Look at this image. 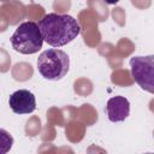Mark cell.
Masks as SVG:
<instances>
[{
  "mask_svg": "<svg viewBox=\"0 0 154 154\" xmlns=\"http://www.w3.org/2000/svg\"><path fill=\"white\" fill-rule=\"evenodd\" d=\"M43 40L52 47H63L72 42L81 34V25L70 14L48 13L40 22Z\"/></svg>",
  "mask_w": 154,
  "mask_h": 154,
  "instance_id": "cell-1",
  "label": "cell"
},
{
  "mask_svg": "<svg viewBox=\"0 0 154 154\" xmlns=\"http://www.w3.org/2000/svg\"><path fill=\"white\" fill-rule=\"evenodd\" d=\"M70 70L69 55L58 48L43 51L37 58V71L48 81H60Z\"/></svg>",
  "mask_w": 154,
  "mask_h": 154,
  "instance_id": "cell-2",
  "label": "cell"
},
{
  "mask_svg": "<svg viewBox=\"0 0 154 154\" xmlns=\"http://www.w3.org/2000/svg\"><path fill=\"white\" fill-rule=\"evenodd\" d=\"M43 36L37 23L28 20L20 23L11 36L12 48L20 54H35L42 48Z\"/></svg>",
  "mask_w": 154,
  "mask_h": 154,
  "instance_id": "cell-3",
  "label": "cell"
},
{
  "mask_svg": "<svg viewBox=\"0 0 154 154\" xmlns=\"http://www.w3.org/2000/svg\"><path fill=\"white\" fill-rule=\"evenodd\" d=\"M129 64L134 81L141 89L154 94V54L135 55Z\"/></svg>",
  "mask_w": 154,
  "mask_h": 154,
  "instance_id": "cell-4",
  "label": "cell"
},
{
  "mask_svg": "<svg viewBox=\"0 0 154 154\" xmlns=\"http://www.w3.org/2000/svg\"><path fill=\"white\" fill-rule=\"evenodd\" d=\"M8 105L13 113L29 114L36 109V97L30 90L19 89L10 95Z\"/></svg>",
  "mask_w": 154,
  "mask_h": 154,
  "instance_id": "cell-5",
  "label": "cell"
},
{
  "mask_svg": "<svg viewBox=\"0 0 154 154\" xmlns=\"http://www.w3.org/2000/svg\"><path fill=\"white\" fill-rule=\"evenodd\" d=\"M106 113L111 122H124L130 114V102L124 96H113L106 103Z\"/></svg>",
  "mask_w": 154,
  "mask_h": 154,
  "instance_id": "cell-6",
  "label": "cell"
},
{
  "mask_svg": "<svg viewBox=\"0 0 154 154\" xmlns=\"http://www.w3.org/2000/svg\"><path fill=\"white\" fill-rule=\"evenodd\" d=\"M120 0H103V2L105 4H107V5H116V4H118Z\"/></svg>",
  "mask_w": 154,
  "mask_h": 154,
  "instance_id": "cell-7",
  "label": "cell"
}]
</instances>
